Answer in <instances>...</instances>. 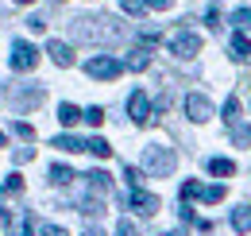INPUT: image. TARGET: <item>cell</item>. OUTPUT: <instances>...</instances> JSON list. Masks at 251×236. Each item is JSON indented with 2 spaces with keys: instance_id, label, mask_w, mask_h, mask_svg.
<instances>
[{
  "instance_id": "6da1fadb",
  "label": "cell",
  "mask_w": 251,
  "mask_h": 236,
  "mask_svg": "<svg viewBox=\"0 0 251 236\" xmlns=\"http://www.w3.org/2000/svg\"><path fill=\"white\" fill-rule=\"evenodd\" d=\"M70 35L77 43H120L124 39V24L112 16H77L70 24Z\"/></svg>"
},
{
  "instance_id": "7a4b0ae2",
  "label": "cell",
  "mask_w": 251,
  "mask_h": 236,
  "mask_svg": "<svg viewBox=\"0 0 251 236\" xmlns=\"http://www.w3.org/2000/svg\"><path fill=\"white\" fill-rule=\"evenodd\" d=\"M143 171L151 178H166L174 171V151L162 148V144H147L143 148Z\"/></svg>"
},
{
  "instance_id": "3957f363",
  "label": "cell",
  "mask_w": 251,
  "mask_h": 236,
  "mask_svg": "<svg viewBox=\"0 0 251 236\" xmlns=\"http://www.w3.org/2000/svg\"><path fill=\"white\" fill-rule=\"evenodd\" d=\"M85 74L97 78V82H112V78H120V74H124V62L112 59V55H97V59L85 62Z\"/></svg>"
},
{
  "instance_id": "277c9868",
  "label": "cell",
  "mask_w": 251,
  "mask_h": 236,
  "mask_svg": "<svg viewBox=\"0 0 251 236\" xmlns=\"http://www.w3.org/2000/svg\"><path fill=\"white\" fill-rule=\"evenodd\" d=\"M170 55H178V59L201 55V35H197V31H178V35H170Z\"/></svg>"
},
{
  "instance_id": "5b68a950",
  "label": "cell",
  "mask_w": 251,
  "mask_h": 236,
  "mask_svg": "<svg viewBox=\"0 0 251 236\" xmlns=\"http://www.w3.org/2000/svg\"><path fill=\"white\" fill-rule=\"evenodd\" d=\"M39 66V51H35L31 43H24V39H16L12 43V70H20V74H27Z\"/></svg>"
},
{
  "instance_id": "8992f818",
  "label": "cell",
  "mask_w": 251,
  "mask_h": 236,
  "mask_svg": "<svg viewBox=\"0 0 251 236\" xmlns=\"http://www.w3.org/2000/svg\"><path fill=\"white\" fill-rule=\"evenodd\" d=\"M127 117L135 120V124H155V113H151V101H147V93H143V89H135V93L127 97Z\"/></svg>"
},
{
  "instance_id": "52a82bcc",
  "label": "cell",
  "mask_w": 251,
  "mask_h": 236,
  "mask_svg": "<svg viewBox=\"0 0 251 236\" xmlns=\"http://www.w3.org/2000/svg\"><path fill=\"white\" fill-rule=\"evenodd\" d=\"M186 117L193 120V124H205V120L213 117V105H209L205 93H189L186 97Z\"/></svg>"
},
{
  "instance_id": "ba28073f",
  "label": "cell",
  "mask_w": 251,
  "mask_h": 236,
  "mask_svg": "<svg viewBox=\"0 0 251 236\" xmlns=\"http://www.w3.org/2000/svg\"><path fill=\"white\" fill-rule=\"evenodd\" d=\"M127 206L135 209L139 217H151V213H158V198H155V194H143L139 186H131V194H127Z\"/></svg>"
},
{
  "instance_id": "9c48e42d",
  "label": "cell",
  "mask_w": 251,
  "mask_h": 236,
  "mask_svg": "<svg viewBox=\"0 0 251 236\" xmlns=\"http://www.w3.org/2000/svg\"><path fill=\"white\" fill-rule=\"evenodd\" d=\"M151 47H155V35H147V39H143V47H139V51H131V59L124 62L127 70H135V74H139V70H147V66H151Z\"/></svg>"
},
{
  "instance_id": "30bf717a",
  "label": "cell",
  "mask_w": 251,
  "mask_h": 236,
  "mask_svg": "<svg viewBox=\"0 0 251 236\" xmlns=\"http://www.w3.org/2000/svg\"><path fill=\"white\" fill-rule=\"evenodd\" d=\"M47 55H50V62H54V66H74V51H70V47H66L62 39H50V43H47Z\"/></svg>"
},
{
  "instance_id": "8fae6325",
  "label": "cell",
  "mask_w": 251,
  "mask_h": 236,
  "mask_svg": "<svg viewBox=\"0 0 251 236\" xmlns=\"http://www.w3.org/2000/svg\"><path fill=\"white\" fill-rule=\"evenodd\" d=\"M228 51H232V59H236V62H251V43L244 39V31H240V35H232Z\"/></svg>"
},
{
  "instance_id": "7c38bea8",
  "label": "cell",
  "mask_w": 251,
  "mask_h": 236,
  "mask_svg": "<svg viewBox=\"0 0 251 236\" xmlns=\"http://www.w3.org/2000/svg\"><path fill=\"white\" fill-rule=\"evenodd\" d=\"M232 233H251V206L232 209Z\"/></svg>"
},
{
  "instance_id": "4fadbf2b",
  "label": "cell",
  "mask_w": 251,
  "mask_h": 236,
  "mask_svg": "<svg viewBox=\"0 0 251 236\" xmlns=\"http://www.w3.org/2000/svg\"><path fill=\"white\" fill-rule=\"evenodd\" d=\"M85 182H89V190H93V194H100V198L112 190V178L104 175V171H89V175H85Z\"/></svg>"
},
{
  "instance_id": "5bb4252c",
  "label": "cell",
  "mask_w": 251,
  "mask_h": 236,
  "mask_svg": "<svg viewBox=\"0 0 251 236\" xmlns=\"http://www.w3.org/2000/svg\"><path fill=\"white\" fill-rule=\"evenodd\" d=\"M58 120H62L66 128H74V124L81 120V109H77V105H70V101H62V105H58Z\"/></svg>"
},
{
  "instance_id": "9a60e30c",
  "label": "cell",
  "mask_w": 251,
  "mask_h": 236,
  "mask_svg": "<svg viewBox=\"0 0 251 236\" xmlns=\"http://www.w3.org/2000/svg\"><path fill=\"white\" fill-rule=\"evenodd\" d=\"M209 175L228 178V175H236V163H232V159H209Z\"/></svg>"
},
{
  "instance_id": "2e32d148",
  "label": "cell",
  "mask_w": 251,
  "mask_h": 236,
  "mask_svg": "<svg viewBox=\"0 0 251 236\" xmlns=\"http://www.w3.org/2000/svg\"><path fill=\"white\" fill-rule=\"evenodd\" d=\"M50 148H58V151H85V144H81L77 136H54Z\"/></svg>"
},
{
  "instance_id": "e0dca14e",
  "label": "cell",
  "mask_w": 251,
  "mask_h": 236,
  "mask_svg": "<svg viewBox=\"0 0 251 236\" xmlns=\"http://www.w3.org/2000/svg\"><path fill=\"white\" fill-rule=\"evenodd\" d=\"M85 151H93L97 159H108V155H112V144L100 140V136H93V140H85Z\"/></svg>"
},
{
  "instance_id": "ac0fdd59",
  "label": "cell",
  "mask_w": 251,
  "mask_h": 236,
  "mask_svg": "<svg viewBox=\"0 0 251 236\" xmlns=\"http://www.w3.org/2000/svg\"><path fill=\"white\" fill-rule=\"evenodd\" d=\"M74 171H70V167H62V163H54V167H50V182H54V186H70V182H74Z\"/></svg>"
},
{
  "instance_id": "d6986e66",
  "label": "cell",
  "mask_w": 251,
  "mask_h": 236,
  "mask_svg": "<svg viewBox=\"0 0 251 236\" xmlns=\"http://www.w3.org/2000/svg\"><path fill=\"white\" fill-rule=\"evenodd\" d=\"M77 209H81L85 217H100V213H104V202H100V198H85Z\"/></svg>"
},
{
  "instance_id": "ffe728a7",
  "label": "cell",
  "mask_w": 251,
  "mask_h": 236,
  "mask_svg": "<svg viewBox=\"0 0 251 236\" xmlns=\"http://www.w3.org/2000/svg\"><path fill=\"white\" fill-rule=\"evenodd\" d=\"M232 144H240V148L251 144V128L248 124H232Z\"/></svg>"
},
{
  "instance_id": "44dd1931",
  "label": "cell",
  "mask_w": 251,
  "mask_h": 236,
  "mask_svg": "<svg viewBox=\"0 0 251 236\" xmlns=\"http://www.w3.org/2000/svg\"><path fill=\"white\" fill-rule=\"evenodd\" d=\"M232 24L240 31H251V8H236V12H232Z\"/></svg>"
},
{
  "instance_id": "7402d4cb",
  "label": "cell",
  "mask_w": 251,
  "mask_h": 236,
  "mask_svg": "<svg viewBox=\"0 0 251 236\" xmlns=\"http://www.w3.org/2000/svg\"><path fill=\"white\" fill-rule=\"evenodd\" d=\"M81 120H85V124H93V128H100V124H104V109H85V113H81Z\"/></svg>"
},
{
  "instance_id": "603a6c76",
  "label": "cell",
  "mask_w": 251,
  "mask_h": 236,
  "mask_svg": "<svg viewBox=\"0 0 251 236\" xmlns=\"http://www.w3.org/2000/svg\"><path fill=\"white\" fill-rule=\"evenodd\" d=\"M224 120H228V124H236V120H240V101H236V97H228V101H224Z\"/></svg>"
},
{
  "instance_id": "cb8c5ba5",
  "label": "cell",
  "mask_w": 251,
  "mask_h": 236,
  "mask_svg": "<svg viewBox=\"0 0 251 236\" xmlns=\"http://www.w3.org/2000/svg\"><path fill=\"white\" fill-rule=\"evenodd\" d=\"M220 198H224V186H201V202L213 206V202H220Z\"/></svg>"
},
{
  "instance_id": "d4e9b609",
  "label": "cell",
  "mask_w": 251,
  "mask_h": 236,
  "mask_svg": "<svg viewBox=\"0 0 251 236\" xmlns=\"http://www.w3.org/2000/svg\"><path fill=\"white\" fill-rule=\"evenodd\" d=\"M120 4H124L127 16H143L147 12V0H120Z\"/></svg>"
},
{
  "instance_id": "484cf974",
  "label": "cell",
  "mask_w": 251,
  "mask_h": 236,
  "mask_svg": "<svg viewBox=\"0 0 251 236\" xmlns=\"http://www.w3.org/2000/svg\"><path fill=\"white\" fill-rule=\"evenodd\" d=\"M12 132H16L20 140H35V128H31V124H24V120H16V124H12Z\"/></svg>"
},
{
  "instance_id": "4316f807",
  "label": "cell",
  "mask_w": 251,
  "mask_h": 236,
  "mask_svg": "<svg viewBox=\"0 0 251 236\" xmlns=\"http://www.w3.org/2000/svg\"><path fill=\"white\" fill-rule=\"evenodd\" d=\"M4 194H24V178H20V175H12L8 182H4Z\"/></svg>"
},
{
  "instance_id": "83f0119b",
  "label": "cell",
  "mask_w": 251,
  "mask_h": 236,
  "mask_svg": "<svg viewBox=\"0 0 251 236\" xmlns=\"http://www.w3.org/2000/svg\"><path fill=\"white\" fill-rule=\"evenodd\" d=\"M116 236H139V229H135V225H131V221H120V225H116Z\"/></svg>"
},
{
  "instance_id": "f1b7e54d",
  "label": "cell",
  "mask_w": 251,
  "mask_h": 236,
  "mask_svg": "<svg viewBox=\"0 0 251 236\" xmlns=\"http://www.w3.org/2000/svg\"><path fill=\"white\" fill-rule=\"evenodd\" d=\"M205 24H209V28H220V8H217V4H209V12H205Z\"/></svg>"
},
{
  "instance_id": "f546056e",
  "label": "cell",
  "mask_w": 251,
  "mask_h": 236,
  "mask_svg": "<svg viewBox=\"0 0 251 236\" xmlns=\"http://www.w3.org/2000/svg\"><path fill=\"white\" fill-rule=\"evenodd\" d=\"M39 236H70V233L58 229V225H39Z\"/></svg>"
},
{
  "instance_id": "4dcf8cb0",
  "label": "cell",
  "mask_w": 251,
  "mask_h": 236,
  "mask_svg": "<svg viewBox=\"0 0 251 236\" xmlns=\"http://www.w3.org/2000/svg\"><path fill=\"white\" fill-rule=\"evenodd\" d=\"M12 236H31V217H24V221L12 229Z\"/></svg>"
},
{
  "instance_id": "1f68e13d",
  "label": "cell",
  "mask_w": 251,
  "mask_h": 236,
  "mask_svg": "<svg viewBox=\"0 0 251 236\" xmlns=\"http://www.w3.org/2000/svg\"><path fill=\"white\" fill-rule=\"evenodd\" d=\"M31 159H35L31 148H16V163H31Z\"/></svg>"
},
{
  "instance_id": "d6a6232c",
  "label": "cell",
  "mask_w": 251,
  "mask_h": 236,
  "mask_svg": "<svg viewBox=\"0 0 251 236\" xmlns=\"http://www.w3.org/2000/svg\"><path fill=\"white\" fill-rule=\"evenodd\" d=\"M27 28H31V31H47V20H43V16H31V20H27Z\"/></svg>"
},
{
  "instance_id": "836d02e7",
  "label": "cell",
  "mask_w": 251,
  "mask_h": 236,
  "mask_svg": "<svg viewBox=\"0 0 251 236\" xmlns=\"http://www.w3.org/2000/svg\"><path fill=\"white\" fill-rule=\"evenodd\" d=\"M170 4H174V0H147V8H158V12H166Z\"/></svg>"
},
{
  "instance_id": "e575fe53",
  "label": "cell",
  "mask_w": 251,
  "mask_h": 236,
  "mask_svg": "<svg viewBox=\"0 0 251 236\" xmlns=\"http://www.w3.org/2000/svg\"><path fill=\"white\" fill-rule=\"evenodd\" d=\"M124 178L131 182V186H139V171H135V167H127V171H124Z\"/></svg>"
},
{
  "instance_id": "d590c367",
  "label": "cell",
  "mask_w": 251,
  "mask_h": 236,
  "mask_svg": "<svg viewBox=\"0 0 251 236\" xmlns=\"http://www.w3.org/2000/svg\"><path fill=\"white\" fill-rule=\"evenodd\" d=\"M81 236H104V233H100V229H85Z\"/></svg>"
},
{
  "instance_id": "8d00e7d4",
  "label": "cell",
  "mask_w": 251,
  "mask_h": 236,
  "mask_svg": "<svg viewBox=\"0 0 251 236\" xmlns=\"http://www.w3.org/2000/svg\"><path fill=\"white\" fill-rule=\"evenodd\" d=\"M4 225H8V213H4V209H0V229H4Z\"/></svg>"
},
{
  "instance_id": "74e56055",
  "label": "cell",
  "mask_w": 251,
  "mask_h": 236,
  "mask_svg": "<svg viewBox=\"0 0 251 236\" xmlns=\"http://www.w3.org/2000/svg\"><path fill=\"white\" fill-rule=\"evenodd\" d=\"M162 236H186V233H162Z\"/></svg>"
},
{
  "instance_id": "f35d334b",
  "label": "cell",
  "mask_w": 251,
  "mask_h": 236,
  "mask_svg": "<svg viewBox=\"0 0 251 236\" xmlns=\"http://www.w3.org/2000/svg\"><path fill=\"white\" fill-rule=\"evenodd\" d=\"M16 4H35V0H16Z\"/></svg>"
},
{
  "instance_id": "ab89813d",
  "label": "cell",
  "mask_w": 251,
  "mask_h": 236,
  "mask_svg": "<svg viewBox=\"0 0 251 236\" xmlns=\"http://www.w3.org/2000/svg\"><path fill=\"white\" fill-rule=\"evenodd\" d=\"M0 148H4V132H0Z\"/></svg>"
}]
</instances>
